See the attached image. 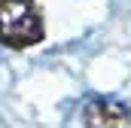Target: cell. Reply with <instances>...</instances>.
Here are the masks:
<instances>
[{"instance_id":"cell-2","label":"cell","mask_w":131,"mask_h":128,"mask_svg":"<svg viewBox=\"0 0 131 128\" xmlns=\"http://www.w3.org/2000/svg\"><path fill=\"white\" fill-rule=\"evenodd\" d=\"M131 113L119 101H92L85 107V128H128Z\"/></svg>"},{"instance_id":"cell-1","label":"cell","mask_w":131,"mask_h":128,"mask_svg":"<svg viewBox=\"0 0 131 128\" xmlns=\"http://www.w3.org/2000/svg\"><path fill=\"white\" fill-rule=\"evenodd\" d=\"M46 37L43 9L37 0H0V43L9 49H28Z\"/></svg>"}]
</instances>
